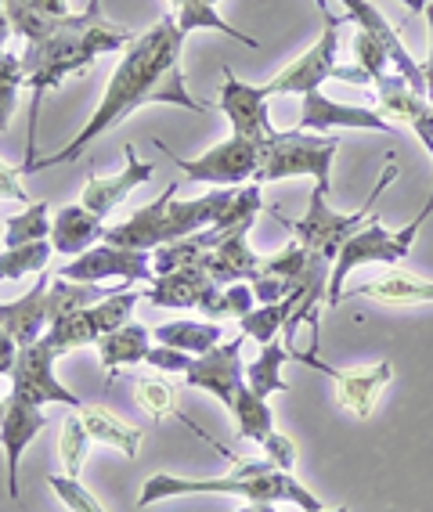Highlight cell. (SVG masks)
Wrapping results in <instances>:
<instances>
[{"label": "cell", "instance_id": "1", "mask_svg": "<svg viewBox=\"0 0 433 512\" xmlns=\"http://www.w3.org/2000/svg\"><path fill=\"white\" fill-rule=\"evenodd\" d=\"M185 33L177 29L174 15H163L152 29L138 33V40L120 55V65L112 73L109 87H105L98 109L83 123L69 145H62L55 156L33 159L22 166V174H40L51 166L76 163L83 156V148L109 134L112 127H120L123 119L141 105H181L188 112H206V101H199L188 91L185 73H181V55H185Z\"/></svg>", "mask_w": 433, "mask_h": 512}, {"label": "cell", "instance_id": "2", "mask_svg": "<svg viewBox=\"0 0 433 512\" xmlns=\"http://www.w3.org/2000/svg\"><path fill=\"white\" fill-rule=\"evenodd\" d=\"M138 40L127 26H116L105 19L102 0H87V8L76 15L55 19V29L37 44H26L22 51V69H26V87L33 91V109H29V156L26 163L37 159V119H40V98L55 91L65 76L87 73L98 55H116L127 51Z\"/></svg>", "mask_w": 433, "mask_h": 512}, {"label": "cell", "instance_id": "3", "mask_svg": "<svg viewBox=\"0 0 433 512\" xmlns=\"http://www.w3.org/2000/svg\"><path fill=\"white\" fill-rule=\"evenodd\" d=\"M231 199H235V188H213L210 195H199V199H177V184H166V192L156 202H148L138 213H130L123 224L109 228L105 242L123 249H141V253H156V249L170 246V242H181V238L206 231L228 210Z\"/></svg>", "mask_w": 433, "mask_h": 512}, {"label": "cell", "instance_id": "4", "mask_svg": "<svg viewBox=\"0 0 433 512\" xmlns=\"http://www.w3.org/2000/svg\"><path fill=\"white\" fill-rule=\"evenodd\" d=\"M185 494H239L246 502H293L304 512L322 509V502L300 480L275 469V462H235V473L221 480H185L170 473L148 476L138 494V509H148L163 498H185Z\"/></svg>", "mask_w": 433, "mask_h": 512}, {"label": "cell", "instance_id": "5", "mask_svg": "<svg viewBox=\"0 0 433 512\" xmlns=\"http://www.w3.org/2000/svg\"><path fill=\"white\" fill-rule=\"evenodd\" d=\"M397 177V163L394 156L387 159V170H383V177H379V184L372 188L369 202L361 206L358 213H336L329 206V188H322V184H314L311 192V210H307L304 220H286L282 217V224L286 228H293V238L300 242V246L307 249V253L322 256V260H329V264H336V256H340V249L351 242L354 235H358L365 224L372 220V210H376V199L383 195V188H387L390 181Z\"/></svg>", "mask_w": 433, "mask_h": 512}, {"label": "cell", "instance_id": "6", "mask_svg": "<svg viewBox=\"0 0 433 512\" xmlns=\"http://www.w3.org/2000/svg\"><path fill=\"white\" fill-rule=\"evenodd\" d=\"M340 152V141L332 134H307V130H275L264 141V159L253 181H289V177H314L332 192V159Z\"/></svg>", "mask_w": 433, "mask_h": 512}, {"label": "cell", "instance_id": "7", "mask_svg": "<svg viewBox=\"0 0 433 512\" xmlns=\"http://www.w3.org/2000/svg\"><path fill=\"white\" fill-rule=\"evenodd\" d=\"M426 224V213H419V217L408 224V228L401 231H387L383 224H379V217H372L365 228L358 231V235L347 242V246L340 249V256H336V264H332V275H329V289H325V307H336V303L343 300V285H347V278L358 271V267L365 264H397L401 256H408V249H412L415 235H419V228Z\"/></svg>", "mask_w": 433, "mask_h": 512}, {"label": "cell", "instance_id": "8", "mask_svg": "<svg viewBox=\"0 0 433 512\" xmlns=\"http://www.w3.org/2000/svg\"><path fill=\"white\" fill-rule=\"evenodd\" d=\"M156 148L174 159L177 170H185L188 181H203V184H213V188H242V184H249L257 177L260 159H264V141H249V138H239V134H231L228 141L213 145L210 152H203L199 159L174 156L163 141H156Z\"/></svg>", "mask_w": 433, "mask_h": 512}, {"label": "cell", "instance_id": "9", "mask_svg": "<svg viewBox=\"0 0 433 512\" xmlns=\"http://www.w3.org/2000/svg\"><path fill=\"white\" fill-rule=\"evenodd\" d=\"M141 296L145 293L120 289V293L105 296V300L94 303V307L62 314L58 321H51V329L44 332V339L58 350V357L76 347H87V343H98L102 336H109V332H116L120 325H127L130 314H134V303H138Z\"/></svg>", "mask_w": 433, "mask_h": 512}, {"label": "cell", "instance_id": "10", "mask_svg": "<svg viewBox=\"0 0 433 512\" xmlns=\"http://www.w3.org/2000/svg\"><path fill=\"white\" fill-rule=\"evenodd\" d=\"M55 361H58V350L44 336L37 343H29V347H19L15 368H11V397L37 404V408H44L47 401H58V404H69L73 412H80L83 401L69 386L58 383Z\"/></svg>", "mask_w": 433, "mask_h": 512}, {"label": "cell", "instance_id": "11", "mask_svg": "<svg viewBox=\"0 0 433 512\" xmlns=\"http://www.w3.org/2000/svg\"><path fill=\"white\" fill-rule=\"evenodd\" d=\"M145 300L156 303V307H170V311H185L195 307L203 311L210 321L231 318L228 300H224V289L206 275L203 267H181V271H170V275H156L152 285L145 289Z\"/></svg>", "mask_w": 433, "mask_h": 512}, {"label": "cell", "instance_id": "12", "mask_svg": "<svg viewBox=\"0 0 433 512\" xmlns=\"http://www.w3.org/2000/svg\"><path fill=\"white\" fill-rule=\"evenodd\" d=\"M343 22H354L351 11H343V15H325L322 40H318L311 51H304L296 62H289L271 83H264L268 98H278V94H300V98H304V94L318 91L329 76H336V69H340V65H336V44H340Z\"/></svg>", "mask_w": 433, "mask_h": 512}, {"label": "cell", "instance_id": "13", "mask_svg": "<svg viewBox=\"0 0 433 512\" xmlns=\"http://www.w3.org/2000/svg\"><path fill=\"white\" fill-rule=\"evenodd\" d=\"M58 278L80 282V285H98V282H105V278H120V282L130 285V282H152L156 271H152V253L98 242L94 249L76 256L73 264H65L62 271H58Z\"/></svg>", "mask_w": 433, "mask_h": 512}, {"label": "cell", "instance_id": "14", "mask_svg": "<svg viewBox=\"0 0 433 512\" xmlns=\"http://www.w3.org/2000/svg\"><path fill=\"white\" fill-rule=\"evenodd\" d=\"M242 339H228V343H221V347H213L210 354L203 357H192V365H188L185 372V383L192 386V390H206V394H213L217 401L224 404V408H235V397H239V390L246 386V368H242Z\"/></svg>", "mask_w": 433, "mask_h": 512}, {"label": "cell", "instance_id": "15", "mask_svg": "<svg viewBox=\"0 0 433 512\" xmlns=\"http://www.w3.org/2000/svg\"><path fill=\"white\" fill-rule=\"evenodd\" d=\"M224 83H221V112L228 116L231 123V134H239V138H249V141H268L275 134L268 119V91L264 87H249V83L235 80L228 65L221 69Z\"/></svg>", "mask_w": 433, "mask_h": 512}, {"label": "cell", "instance_id": "16", "mask_svg": "<svg viewBox=\"0 0 433 512\" xmlns=\"http://www.w3.org/2000/svg\"><path fill=\"white\" fill-rule=\"evenodd\" d=\"M44 408L19 397H0V448L8 455V494L19 502V458L44 430Z\"/></svg>", "mask_w": 433, "mask_h": 512}, {"label": "cell", "instance_id": "17", "mask_svg": "<svg viewBox=\"0 0 433 512\" xmlns=\"http://www.w3.org/2000/svg\"><path fill=\"white\" fill-rule=\"evenodd\" d=\"M55 318H58V311H55V303H51V275H47V271H40L37 285H33L22 300L0 303V325L11 332V339H15L19 347L37 343V339L51 329Z\"/></svg>", "mask_w": 433, "mask_h": 512}, {"label": "cell", "instance_id": "18", "mask_svg": "<svg viewBox=\"0 0 433 512\" xmlns=\"http://www.w3.org/2000/svg\"><path fill=\"white\" fill-rule=\"evenodd\" d=\"M379 91V112H387L390 119H401L408 127L419 134V141L426 145V152L433 156V105L423 98V94L412 91V83L405 76L390 69L383 80H376Z\"/></svg>", "mask_w": 433, "mask_h": 512}, {"label": "cell", "instance_id": "19", "mask_svg": "<svg viewBox=\"0 0 433 512\" xmlns=\"http://www.w3.org/2000/svg\"><path fill=\"white\" fill-rule=\"evenodd\" d=\"M123 156H127V170L123 174H112V177H105V174H91L87 177V184H83V195H80V206H87L91 213H98V217H109L116 206H120L123 199H127L134 188H141V184H148L152 181V170L156 166L152 163H141L138 159V148L134 145H127L123 148Z\"/></svg>", "mask_w": 433, "mask_h": 512}, {"label": "cell", "instance_id": "20", "mask_svg": "<svg viewBox=\"0 0 433 512\" xmlns=\"http://www.w3.org/2000/svg\"><path fill=\"white\" fill-rule=\"evenodd\" d=\"M332 127H354V130H379V134H390L394 138V127H390L387 116H379L372 109H361V105H340V101L325 98L322 91L304 94V109H300V127L296 130H325Z\"/></svg>", "mask_w": 433, "mask_h": 512}, {"label": "cell", "instance_id": "21", "mask_svg": "<svg viewBox=\"0 0 433 512\" xmlns=\"http://www.w3.org/2000/svg\"><path fill=\"white\" fill-rule=\"evenodd\" d=\"M105 235H109L105 220L87 206H62L51 220V246H55V253L65 256L87 253L98 242H105Z\"/></svg>", "mask_w": 433, "mask_h": 512}, {"label": "cell", "instance_id": "22", "mask_svg": "<svg viewBox=\"0 0 433 512\" xmlns=\"http://www.w3.org/2000/svg\"><path fill=\"white\" fill-rule=\"evenodd\" d=\"M260 264H264V260L246 246V235L224 238L217 249H210V253L199 256V267H203L206 275H210L217 285L257 282Z\"/></svg>", "mask_w": 433, "mask_h": 512}, {"label": "cell", "instance_id": "23", "mask_svg": "<svg viewBox=\"0 0 433 512\" xmlns=\"http://www.w3.org/2000/svg\"><path fill=\"white\" fill-rule=\"evenodd\" d=\"M390 361H379L376 368H365V372H336L332 375V383H336V404L354 412L358 419H369L372 408H376V397L379 390L390 383Z\"/></svg>", "mask_w": 433, "mask_h": 512}, {"label": "cell", "instance_id": "24", "mask_svg": "<svg viewBox=\"0 0 433 512\" xmlns=\"http://www.w3.org/2000/svg\"><path fill=\"white\" fill-rule=\"evenodd\" d=\"M76 415L83 419V426H87L91 440H98V444H109V448L123 451L127 458L138 455L145 433H141L138 426L123 422L116 412H109L105 404H80V412H76Z\"/></svg>", "mask_w": 433, "mask_h": 512}, {"label": "cell", "instance_id": "25", "mask_svg": "<svg viewBox=\"0 0 433 512\" xmlns=\"http://www.w3.org/2000/svg\"><path fill=\"white\" fill-rule=\"evenodd\" d=\"M98 350H102V365L109 372V379H116L123 365H141L145 361L148 350H152V332L145 325H138V321H127L116 332L98 339Z\"/></svg>", "mask_w": 433, "mask_h": 512}, {"label": "cell", "instance_id": "26", "mask_svg": "<svg viewBox=\"0 0 433 512\" xmlns=\"http://www.w3.org/2000/svg\"><path fill=\"white\" fill-rule=\"evenodd\" d=\"M221 321H170V325H159L156 343L163 347H177L192 357L210 354L213 347H221Z\"/></svg>", "mask_w": 433, "mask_h": 512}, {"label": "cell", "instance_id": "27", "mask_svg": "<svg viewBox=\"0 0 433 512\" xmlns=\"http://www.w3.org/2000/svg\"><path fill=\"white\" fill-rule=\"evenodd\" d=\"M351 296H372V300H383V303H430L433 282L405 275V271H390L387 278H376L369 285H354Z\"/></svg>", "mask_w": 433, "mask_h": 512}, {"label": "cell", "instance_id": "28", "mask_svg": "<svg viewBox=\"0 0 433 512\" xmlns=\"http://www.w3.org/2000/svg\"><path fill=\"white\" fill-rule=\"evenodd\" d=\"M289 357V347H282V343H264L260 347V357L257 361H249L246 365V386L253 390L257 397H264L268 401L271 394H286L289 383L282 379V365H286Z\"/></svg>", "mask_w": 433, "mask_h": 512}, {"label": "cell", "instance_id": "29", "mask_svg": "<svg viewBox=\"0 0 433 512\" xmlns=\"http://www.w3.org/2000/svg\"><path fill=\"white\" fill-rule=\"evenodd\" d=\"M170 8H174V19H177V29L181 33H195V29H217V33H224V37L239 40V44L246 47H257V40L246 37L242 29L228 26V22L221 19V11L213 8V4H206V0H170Z\"/></svg>", "mask_w": 433, "mask_h": 512}, {"label": "cell", "instance_id": "30", "mask_svg": "<svg viewBox=\"0 0 433 512\" xmlns=\"http://www.w3.org/2000/svg\"><path fill=\"white\" fill-rule=\"evenodd\" d=\"M231 415H235V422H239V437H246V440H257V444H264V440L275 433V415H271L268 401L253 394L249 386H242V390H239Z\"/></svg>", "mask_w": 433, "mask_h": 512}, {"label": "cell", "instance_id": "31", "mask_svg": "<svg viewBox=\"0 0 433 512\" xmlns=\"http://www.w3.org/2000/svg\"><path fill=\"white\" fill-rule=\"evenodd\" d=\"M44 238H51V206H47V199L29 202L19 217H11L8 224H4V246L8 249L29 246V242H44Z\"/></svg>", "mask_w": 433, "mask_h": 512}, {"label": "cell", "instance_id": "32", "mask_svg": "<svg viewBox=\"0 0 433 512\" xmlns=\"http://www.w3.org/2000/svg\"><path fill=\"white\" fill-rule=\"evenodd\" d=\"M134 397H138V404L145 408L152 419H166V415H181V408H177V390L170 383H166L163 375H141L138 383H134ZM181 419L188 422V415H181ZM192 426V422H188ZM195 430V426H192ZM199 433V430H195Z\"/></svg>", "mask_w": 433, "mask_h": 512}, {"label": "cell", "instance_id": "33", "mask_svg": "<svg viewBox=\"0 0 433 512\" xmlns=\"http://www.w3.org/2000/svg\"><path fill=\"white\" fill-rule=\"evenodd\" d=\"M51 253H55L51 238H44V242H29V246L4 249V253H0V282L33 275V271H47V260H51Z\"/></svg>", "mask_w": 433, "mask_h": 512}, {"label": "cell", "instance_id": "34", "mask_svg": "<svg viewBox=\"0 0 433 512\" xmlns=\"http://www.w3.org/2000/svg\"><path fill=\"white\" fill-rule=\"evenodd\" d=\"M87 444H91V433L83 426L80 415H69L62 422V437H58V455H62L65 476H76L80 480L83 458H87Z\"/></svg>", "mask_w": 433, "mask_h": 512}, {"label": "cell", "instance_id": "35", "mask_svg": "<svg viewBox=\"0 0 433 512\" xmlns=\"http://www.w3.org/2000/svg\"><path fill=\"white\" fill-rule=\"evenodd\" d=\"M22 83H26L22 55H8V51H0V130L11 127V116H15V98H19Z\"/></svg>", "mask_w": 433, "mask_h": 512}, {"label": "cell", "instance_id": "36", "mask_svg": "<svg viewBox=\"0 0 433 512\" xmlns=\"http://www.w3.org/2000/svg\"><path fill=\"white\" fill-rule=\"evenodd\" d=\"M354 58H358V65L369 73V80L376 83V80H383V76L394 69L390 65V55H387V47L379 44L376 37H372L369 29H361L358 37H354Z\"/></svg>", "mask_w": 433, "mask_h": 512}, {"label": "cell", "instance_id": "37", "mask_svg": "<svg viewBox=\"0 0 433 512\" xmlns=\"http://www.w3.org/2000/svg\"><path fill=\"white\" fill-rule=\"evenodd\" d=\"M47 487L62 498L65 509H73V512H105L102 502H98V498H94V494L87 491L76 476H65V473L62 476H47Z\"/></svg>", "mask_w": 433, "mask_h": 512}, {"label": "cell", "instance_id": "38", "mask_svg": "<svg viewBox=\"0 0 433 512\" xmlns=\"http://www.w3.org/2000/svg\"><path fill=\"white\" fill-rule=\"evenodd\" d=\"M145 365H152L156 372H188V365H192V354H185V350L177 347H152L145 357Z\"/></svg>", "mask_w": 433, "mask_h": 512}, {"label": "cell", "instance_id": "39", "mask_svg": "<svg viewBox=\"0 0 433 512\" xmlns=\"http://www.w3.org/2000/svg\"><path fill=\"white\" fill-rule=\"evenodd\" d=\"M264 451H268V462H275V469H282V473H289L296 466V444L289 437H282V433H271L264 440Z\"/></svg>", "mask_w": 433, "mask_h": 512}, {"label": "cell", "instance_id": "40", "mask_svg": "<svg viewBox=\"0 0 433 512\" xmlns=\"http://www.w3.org/2000/svg\"><path fill=\"white\" fill-rule=\"evenodd\" d=\"M22 170H15V166H8L4 159H0V199H15V202H33L29 199V192L22 188Z\"/></svg>", "mask_w": 433, "mask_h": 512}, {"label": "cell", "instance_id": "41", "mask_svg": "<svg viewBox=\"0 0 433 512\" xmlns=\"http://www.w3.org/2000/svg\"><path fill=\"white\" fill-rule=\"evenodd\" d=\"M224 300H228V311H231V318H246L249 311H253V285H224Z\"/></svg>", "mask_w": 433, "mask_h": 512}, {"label": "cell", "instance_id": "42", "mask_svg": "<svg viewBox=\"0 0 433 512\" xmlns=\"http://www.w3.org/2000/svg\"><path fill=\"white\" fill-rule=\"evenodd\" d=\"M15 357H19V343L11 339V332L0 325V375H11L15 368Z\"/></svg>", "mask_w": 433, "mask_h": 512}, {"label": "cell", "instance_id": "43", "mask_svg": "<svg viewBox=\"0 0 433 512\" xmlns=\"http://www.w3.org/2000/svg\"><path fill=\"white\" fill-rule=\"evenodd\" d=\"M37 11H44V15H55V19H62V15H73L69 11V0H29Z\"/></svg>", "mask_w": 433, "mask_h": 512}, {"label": "cell", "instance_id": "44", "mask_svg": "<svg viewBox=\"0 0 433 512\" xmlns=\"http://www.w3.org/2000/svg\"><path fill=\"white\" fill-rule=\"evenodd\" d=\"M426 22H430V58H426V65H423V73H426V94H433V0L426 4Z\"/></svg>", "mask_w": 433, "mask_h": 512}, {"label": "cell", "instance_id": "45", "mask_svg": "<svg viewBox=\"0 0 433 512\" xmlns=\"http://www.w3.org/2000/svg\"><path fill=\"white\" fill-rule=\"evenodd\" d=\"M15 33L11 29V19H8V11H4V0H0V51H4V44H8V37Z\"/></svg>", "mask_w": 433, "mask_h": 512}, {"label": "cell", "instance_id": "46", "mask_svg": "<svg viewBox=\"0 0 433 512\" xmlns=\"http://www.w3.org/2000/svg\"><path fill=\"white\" fill-rule=\"evenodd\" d=\"M239 512H278V509H275V502H249L246 509H239Z\"/></svg>", "mask_w": 433, "mask_h": 512}, {"label": "cell", "instance_id": "47", "mask_svg": "<svg viewBox=\"0 0 433 512\" xmlns=\"http://www.w3.org/2000/svg\"><path fill=\"white\" fill-rule=\"evenodd\" d=\"M401 4H405L408 11H426V4H430V0H401Z\"/></svg>", "mask_w": 433, "mask_h": 512}, {"label": "cell", "instance_id": "48", "mask_svg": "<svg viewBox=\"0 0 433 512\" xmlns=\"http://www.w3.org/2000/svg\"><path fill=\"white\" fill-rule=\"evenodd\" d=\"M318 512H347V509H343V505H340V509H318Z\"/></svg>", "mask_w": 433, "mask_h": 512}]
</instances>
